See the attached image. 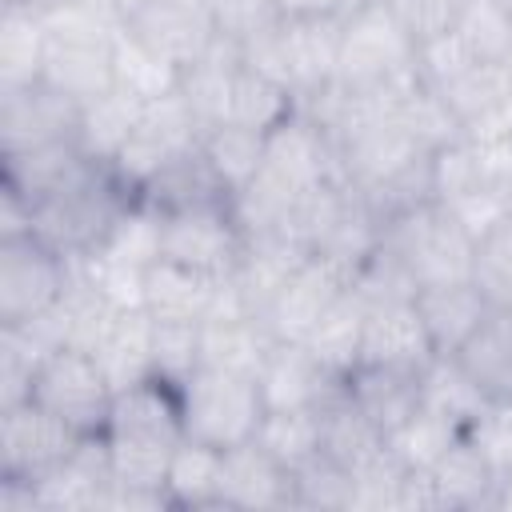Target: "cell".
<instances>
[{"label": "cell", "instance_id": "cell-1", "mask_svg": "<svg viewBox=\"0 0 512 512\" xmlns=\"http://www.w3.org/2000/svg\"><path fill=\"white\" fill-rule=\"evenodd\" d=\"M128 200H136V192L108 164H92L72 184L32 204V236L60 256H84L100 248Z\"/></svg>", "mask_w": 512, "mask_h": 512}, {"label": "cell", "instance_id": "cell-2", "mask_svg": "<svg viewBox=\"0 0 512 512\" xmlns=\"http://www.w3.org/2000/svg\"><path fill=\"white\" fill-rule=\"evenodd\" d=\"M40 16H44V36H48L44 84L72 96L76 104L108 92L112 88V44L120 28L68 0L40 8Z\"/></svg>", "mask_w": 512, "mask_h": 512}, {"label": "cell", "instance_id": "cell-3", "mask_svg": "<svg viewBox=\"0 0 512 512\" xmlns=\"http://www.w3.org/2000/svg\"><path fill=\"white\" fill-rule=\"evenodd\" d=\"M380 244L400 256L416 288L464 284L476 276V240L436 200L380 220Z\"/></svg>", "mask_w": 512, "mask_h": 512}, {"label": "cell", "instance_id": "cell-4", "mask_svg": "<svg viewBox=\"0 0 512 512\" xmlns=\"http://www.w3.org/2000/svg\"><path fill=\"white\" fill-rule=\"evenodd\" d=\"M416 68V40L384 8V0H356L340 16V88H376Z\"/></svg>", "mask_w": 512, "mask_h": 512}, {"label": "cell", "instance_id": "cell-5", "mask_svg": "<svg viewBox=\"0 0 512 512\" xmlns=\"http://www.w3.org/2000/svg\"><path fill=\"white\" fill-rule=\"evenodd\" d=\"M184 436L204 440L212 448H232L256 436L264 420V400L252 376L196 368V376L180 388Z\"/></svg>", "mask_w": 512, "mask_h": 512}, {"label": "cell", "instance_id": "cell-6", "mask_svg": "<svg viewBox=\"0 0 512 512\" xmlns=\"http://www.w3.org/2000/svg\"><path fill=\"white\" fill-rule=\"evenodd\" d=\"M200 136H204L200 120L188 108L184 92L176 88V92H168L160 100H148L140 108V120H136L132 136L124 140L120 156L108 168L140 196L168 164H176L180 156H188L192 148H200Z\"/></svg>", "mask_w": 512, "mask_h": 512}, {"label": "cell", "instance_id": "cell-7", "mask_svg": "<svg viewBox=\"0 0 512 512\" xmlns=\"http://www.w3.org/2000/svg\"><path fill=\"white\" fill-rule=\"evenodd\" d=\"M244 252V228L232 216L228 200L188 204L164 212V248L160 260L184 264L204 276H228Z\"/></svg>", "mask_w": 512, "mask_h": 512}, {"label": "cell", "instance_id": "cell-8", "mask_svg": "<svg viewBox=\"0 0 512 512\" xmlns=\"http://www.w3.org/2000/svg\"><path fill=\"white\" fill-rule=\"evenodd\" d=\"M112 384L100 372L92 352L80 348H60L52 352L32 384V400L44 404L48 412H56L60 420H68L80 436L88 432H104L108 412H112Z\"/></svg>", "mask_w": 512, "mask_h": 512}, {"label": "cell", "instance_id": "cell-9", "mask_svg": "<svg viewBox=\"0 0 512 512\" xmlns=\"http://www.w3.org/2000/svg\"><path fill=\"white\" fill-rule=\"evenodd\" d=\"M84 436L48 412L36 400H24L16 408H0V476L36 480L48 468L64 464Z\"/></svg>", "mask_w": 512, "mask_h": 512}, {"label": "cell", "instance_id": "cell-10", "mask_svg": "<svg viewBox=\"0 0 512 512\" xmlns=\"http://www.w3.org/2000/svg\"><path fill=\"white\" fill-rule=\"evenodd\" d=\"M64 256L36 236L0 240V324L28 320L64 296Z\"/></svg>", "mask_w": 512, "mask_h": 512}, {"label": "cell", "instance_id": "cell-11", "mask_svg": "<svg viewBox=\"0 0 512 512\" xmlns=\"http://www.w3.org/2000/svg\"><path fill=\"white\" fill-rule=\"evenodd\" d=\"M76 120L80 104L44 80L0 92V156L76 136Z\"/></svg>", "mask_w": 512, "mask_h": 512}, {"label": "cell", "instance_id": "cell-12", "mask_svg": "<svg viewBox=\"0 0 512 512\" xmlns=\"http://www.w3.org/2000/svg\"><path fill=\"white\" fill-rule=\"evenodd\" d=\"M440 96L448 100L464 140H512V76L504 64L476 60L440 88Z\"/></svg>", "mask_w": 512, "mask_h": 512}, {"label": "cell", "instance_id": "cell-13", "mask_svg": "<svg viewBox=\"0 0 512 512\" xmlns=\"http://www.w3.org/2000/svg\"><path fill=\"white\" fill-rule=\"evenodd\" d=\"M220 508H296V480L256 440L232 444L220 456Z\"/></svg>", "mask_w": 512, "mask_h": 512}, {"label": "cell", "instance_id": "cell-14", "mask_svg": "<svg viewBox=\"0 0 512 512\" xmlns=\"http://www.w3.org/2000/svg\"><path fill=\"white\" fill-rule=\"evenodd\" d=\"M348 288V280L328 268L320 256H308L292 280L276 292V300L264 308V328L272 332V340H288V344H304L308 332L316 328V320L328 312V304Z\"/></svg>", "mask_w": 512, "mask_h": 512}, {"label": "cell", "instance_id": "cell-15", "mask_svg": "<svg viewBox=\"0 0 512 512\" xmlns=\"http://www.w3.org/2000/svg\"><path fill=\"white\" fill-rule=\"evenodd\" d=\"M432 356H436V348H432L428 328H424V320L416 312V300L368 304L360 364L400 368V372H424Z\"/></svg>", "mask_w": 512, "mask_h": 512}, {"label": "cell", "instance_id": "cell-16", "mask_svg": "<svg viewBox=\"0 0 512 512\" xmlns=\"http://www.w3.org/2000/svg\"><path fill=\"white\" fill-rule=\"evenodd\" d=\"M124 32H132L140 44H148L152 52H160L168 64H176L180 72L188 64H196L212 40H216V16L204 8H184V4H168V0H144L132 20L124 24Z\"/></svg>", "mask_w": 512, "mask_h": 512}, {"label": "cell", "instance_id": "cell-17", "mask_svg": "<svg viewBox=\"0 0 512 512\" xmlns=\"http://www.w3.org/2000/svg\"><path fill=\"white\" fill-rule=\"evenodd\" d=\"M264 412L268 408H324L344 392V380L324 372L304 344L276 340L264 356V368L256 376Z\"/></svg>", "mask_w": 512, "mask_h": 512}, {"label": "cell", "instance_id": "cell-18", "mask_svg": "<svg viewBox=\"0 0 512 512\" xmlns=\"http://www.w3.org/2000/svg\"><path fill=\"white\" fill-rule=\"evenodd\" d=\"M284 64H288V88L300 100L320 96L336 84L340 68V16H296L284 20Z\"/></svg>", "mask_w": 512, "mask_h": 512}, {"label": "cell", "instance_id": "cell-19", "mask_svg": "<svg viewBox=\"0 0 512 512\" xmlns=\"http://www.w3.org/2000/svg\"><path fill=\"white\" fill-rule=\"evenodd\" d=\"M416 312L428 328V340L436 348V356H456L472 332L484 324V316L492 312L488 296L480 292L476 280L464 284H432L416 292Z\"/></svg>", "mask_w": 512, "mask_h": 512}, {"label": "cell", "instance_id": "cell-20", "mask_svg": "<svg viewBox=\"0 0 512 512\" xmlns=\"http://www.w3.org/2000/svg\"><path fill=\"white\" fill-rule=\"evenodd\" d=\"M312 252H304L300 244H292L288 236L280 232H256V236H244V252L232 268V280L236 288L244 292L252 316H264V308L276 300V292L292 280V272L308 260Z\"/></svg>", "mask_w": 512, "mask_h": 512}, {"label": "cell", "instance_id": "cell-21", "mask_svg": "<svg viewBox=\"0 0 512 512\" xmlns=\"http://www.w3.org/2000/svg\"><path fill=\"white\" fill-rule=\"evenodd\" d=\"M104 432H120V436H148V440H168L180 444L184 440V416H180V388L148 376L124 392L112 396V412Z\"/></svg>", "mask_w": 512, "mask_h": 512}, {"label": "cell", "instance_id": "cell-22", "mask_svg": "<svg viewBox=\"0 0 512 512\" xmlns=\"http://www.w3.org/2000/svg\"><path fill=\"white\" fill-rule=\"evenodd\" d=\"M92 164L96 160L84 156V148L76 144V136H64V140H52V144L8 152L4 156V184L16 188L28 204H36V200L60 192L64 184H72Z\"/></svg>", "mask_w": 512, "mask_h": 512}, {"label": "cell", "instance_id": "cell-23", "mask_svg": "<svg viewBox=\"0 0 512 512\" xmlns=\"http://www.w3.org/2000/svg\"><path fill=\"white\" fill-rule=\"evenodd\" d=\"M348 400L384 428H400L416 408H420V372H400V368H376V364H356L344 376Z\"/></svg>", "mask_w": 512, "mask_h": 512}, {"label": "cell", "instance_id": "cell-24", "mask_svg": "<svg viewBox=\"0 0 512 512\" xmlns=\"http://www.w3.org/2000/svg\"><path fill=\"white\" fill-rule=\"evenodd\" d=\"M364 316H368V304L356 288H344L328 312L316 320V328L308 332L304 348L312 352V360L332 372V376H348L356 364H360V344H364Z\"/></svg>", "mask_w": 512, "mask_h": 512}, {"label": "cell", "instance_id": "cell-25", "mask_svg": "<svg viewBox=\"0 0 512 512\" xmlns=\"http://www.w3.org/2000/svg\"><path fill=\"white\" fill-rule=\"evenodd\" d=\"M272 344L276 340L260 316L204 320L200 324V368H220V372H236V376L256 380Z\"/></svg>", "mask_w": 512, "mask_h": 512}, {"label": "cell", "instance_id": "cell-26", "mask_svg": "<svg viewBox=\"0 0 512 512\" xmlns=\"http://www.w3.org/2000/svg\"><path fill=\"white\" fill-rule=\"evenodd\" d=\"M152 332H156V320L148 308H124L116 316V324L92 352L100 372L108 376L112 392H124V388L156 376L152 372Z\"/></svg>", "mask_w": 512, "mask_h": 512}, {"label": "cell", "instance_id": "cell-27", "mask_svg": "<svg viewBox=\"0 0 512 512\" xmlns=\"http://www.w3.org/2000/svg\"><path fill=\"white\" fill-rule=\"evenodd\" d=\"M44 52H48V36L40 8L0 4V92L40 84Z\"/></svg>", "mask_w": 512, "mask_h": 512}, {"label": "cell", "instance_id": "cell-28", "mask_svg": "<svg viewBox=\"0 0 512 512\" xmlns=\"http://www.w3.org/2000/svg\"><path fill=\"white\" fill-rule=\"evenodd\" d=\"M140 108H144V100H136L132 92H124L116 84L108 92L84 100L80 120H76V144L84 148V156L96 164H112L136 128Z\"/></svg>", "mask_w": 512, "mask_h": 512}, {"label": "cell", "instance_id": "cell-29", "mask_svg": "<svg viewBox=\"0 0 512 512\" xmlns=\"http://www.w3.org/2000/svg\"><path fill=\"white\" fill-rule=\"evenodd\" d=\"M492 404L512 400V308H492L472 340L456 352Z\"/></svg>", "mask_w": 512, "mask_h": 512}, {"label": "cell", "instance_id": "cell-30", "mask_svg": "<svg viewBox=\"0 0 512 512\" xmlns=\"http://www.w3.org/2000/svg\"><path fill=\"white\" fill-rule=\"evenodd\" d=\"M492 400L484 388L472 380V372L456 356H432L428 368L420 372V408L452 420L460 432L488 408Z\"/></svg>", "mask_w": 512, "mask_h": 512}, {"label": "cell", "instance_id": "cell-31", "mask_svg": "<svg viewBox=\"0 0 512 512\" xmlns=\"http://www.w3.org/2000/svg\"><path fill=\"white\" fill-rule=\"evenodd\" d=\"M220 456L224 448L184 436L172 448L168 476H164L168 504L172 508H220Z\"/></svg>", "mask_w": 512, "mask_h": 512}, {"label": "cell", "instance_id": "cell-32", "mask_svg": "<svg viewBox=\"0 0 512 512\" xmlns=\"http://www.w3.org/2000/svg\"><path fill=\"white\" fill-rule=\"evenodd\" d=\"M320 420H324V456H332L348 472H360L364 464H372L388 448L384 428L376 420H368L348 400V392H340L336 400H328L320 408Z\"/></svg>", "mask_w": 512, "mask_h": 512}, {"label": "cell", "instance_id": "cell-33", "mask_svg": "<svg viewBox=\"0 0 512 512\" xmlns=\"http://www.w3.org/2000/svg\"><path fill=\"white\" fill-rule=\"evenodd\" d=\"M212 284L216 276L192 272L172 260H156L144 280V308L152 312V320H200L208 308Z\"/></svg>", "mask_w": 512, "mask_h": 512}, {"label": "cell", "instance_id": "cell-34", "mask_svg": "<svg viewBox=\"0 0 512 512\" xmlns=\"http://www.w3.org/2000/svg\"><path fill=\"white\" fill-rule=\"evenodd\" d=\"M268 456H276L288 472L304 468L324 452V420L320 408H268L256 436H252Z\"/></svg>", "mask_w": 512, "mask_h": 512}, {"label": "cell", "instance_id": "cell-35", "mask_svg": "<svg viewBox=\"0 0 512 512\" xmlns=\"http://www.w3.org/2000/svg\"><path fill=\"white\" fill-rule=\"evenodd\" d=\"M200 156L228 192V200L252 184L264 160V132H252L244 124H216L200 136Z\"/></svg>", "mask_w": 512, "mask_h": 512}, {"label": "cell", "instance_id": "cell-36", "mask_svg": "<svg viewBox=\"0 0 512 512\" xmlns=\"http://www.w3.org/2000/svg\"><path fill=\"white\" fill-rule=\"evenodd\" d=\"M104 440H108V456H112V488L168 500L164 476H168V460H172L176 444L148 440V436H120V432H104Z\"/></svg>", "mask_w": 512, "mask_h": 512}, {"label": "cell", "instance_id": "cell-37", "mask_svg": "<svg viewBox=\"0 0 512 512\" xmlns=\"http://www.w3.org/2000/svg\"><path fill=\"white\" fill-rule=\"evenodd\" d=\"M428 472H432V484L440 492V508H492L496 476L480 460V452L464 440V432Z\"/></svg>", "mask_w": 512, "mask_h": 512}, {"label": "cell", "instance_id": "cell-38", "mask_svg": "<svg viewBox=\"0 0 512 512\" xmlns=\"http://www.w3.org/2000/svg\"><path fill=\"white\" fill-rule=\"evenodd\" d=\"M180 68L168 64L160 52H152L148 44H140L132 32H116V44H112V84L132 92L136 100H160L168 92L180 88Z\"/></svg>", "mask_w": 512, "mask_h": 512}, {"label": "cell", "instance_id": "cell-39", "mask_svg": "<svg viewBox=\"0 0 512 512\" xmlns=\"http://www.w3.org/2000/svg\"><path fill=\"white\" fill-rule=\"evenodd\" d=\"M160 248H164V212L152 200L136 196L112 220V228H108V236L100 240L96 252H104L112 260H124V264H136V268H152L160 260Z\"/></svg>", "mask_w": 512, "mask_h": 512}, {"label": "cell", "instance_id": "cell-40", "mask_svg": "<svg viewBox=\"0 0 512 512\" xmlns=\"http://www.w3.org/2000/svg\"><path fill=\"white\" fill-rule=\"evenodd\" d=\"M292 112H296V96H292L284 84H276V80H268V76H260V72H252V68L240 64L236 88H232L228 124H244V128L268 136V132L280 128Z\"/></svg>", "mask_w": 512, "mask_h": 512}, {"label": "cell", "instance_id": "cell-41", "mask_svg": "<svg viewBox=\"0 0 512 512\" xmlns=\"http://www.w3.org/2000/svg\"><path fill=\"white\" fill-rule=\"evenodd\" d=\"M452 32L484 64H504V56L512 52V16L500 0H460Z\"/></svg>", "mask_w": 512, "mask_h": 512}, {"label": "cell", "instance_id": "cell-42", "mask_svg": "<svg viewBox=\"0 0 512 512\" xmlns=\"http://www.w3.org/2000/svg\"><path fill=\"white\" fill-rule=\"evenodd\" d=\"M456 440H460V428H456L452 420L428 412V408H416L400 428L388 432V448L400 456V464H404V468H424V472H428Z\"/></svg>", "mask_w": 512, "mask_h": 512}, {"label": "cell", "instance_id": "cell-43", "mask_svg": "<svg viewBox=\"0 0 512 512\" xmlns=\"http://www.w3.org/2000/svg\"><path fill=\"white\" fill-rule=\"evenodd\" d=\"M200 368V320H156L152 372L156 380L184 388Z\"/></svg>", "mask_w": 512, "mask_h": 512}, {"label": "cell", "instance_id": "cell-44", "mask_svg": "<svg viewBox=\"0 0 512 512\" xmlns=\"http://www.w3.org/2000/svg\"><path fill=\"white\" fill-rule=\"evenodd\" d=\"M392 120H400L428 152H436V148H444V144H452V140H460V124H456V116H452V108H448V100L436 92V88H428L424 80L400 100V108H396V116Z\"/></svg>", "mask_w": 512, "mask_h": 512}, {"label": "cell", "instance_id": "cell-45", "mask_svg": "<svg viewBox=\"0 0 512 512\" xmlns=\"http://www.w3.org/2000/svg\"><path fill=\"white\" fill-rule=\"evenodd\" d=\"M428 184H432V200L436 204H448V200H456V196H464L472 188H488L484 176H480L476 148L464 136L428 156Z\"/></svg>", "mask_w": 512, "mask_h": 512}, {"label": "cell", "instance_id": "cell-46", "mask_svg": "<svg viewBox=\"0 0 512 512\" xmlns=\"http://www.w3.org/2000/svg\"><path fill=\"white\" fill-rule=\"evenodd\" d=\"M296 480V508H352V472L332 456H316L292 472Z\"/></svg>", "mask_w": 512, "mask_h": 512}, {"label": "cell", "instance_id": "cell-47", "mask_svg": "<svg viewBox=\"0 0 512 512\" xmlns=\"http://www.w3.org/2000/svg\"><path fill=\"white\" fill-rule=\"evenodd\" d=\"M492 308H512V220L476 244V276Z\"/></svg>", "mask_w": 512, "mask_h": 512}, {"label": "cell", "instance_id": "cell-48", "mask_svg": "<svg viewBox=\"0 0 512 512\" xmlns=\"http://www.w3.org/2000/svg\"><path fill=\"white\" fill-rule=\"evenodd\" d=\"M80 268L88 272V280L116 304V308H144V280H148V268H136V264H124V260H112L104 252H84L76 256Z\"/></svg>", "mask_w": 512, "mask_h": 512}, {"label": "cell", "instance_id": "cell-49", "mask_svg": "<svg viewBox=\"0 0 512 512\" xmlns=\"http://www.w3.org/2000/svg\"><path fill=\"white\" fill-rule=\"evenodd\" d=\"M464 440L480 452V460L492 468V476L500 480L512 468V412L508 404H488L468 428Z\"/></svg>", "mask_w": 512, "mask_h": 512}, {"label": "cell", "instance_id": "cell-50", "mask_svg": "<svg viewBox=\"0 0 512 512\" xmlns=\"http://www.w3.org/2000/svg\"><path fill=\"white\" fill-rule=\"evenodd\" d=\"M476 64V56L464 48V40L456 32H440L432 40H420L416 44V72L428 88H448L460 72H468Z\"/></svg>", "mask_w": 512, "mask_h": 512}, {"label": "cell", "instance_id": "cell-51", "mask_svg": "<svg viewBox=\"0 0 512 512\" xmlns=\"http://www.w3.org/2000/svg\"><path fill=\"white\" fill-rule=\"evenodd\" d=\"M444 212H448V216H452L476 244L508 220V204H504V192H500V188H472V192L448 200Z\"/></svg>", "mask_w": 512, "mask_h": 512}, {"label": "cell", "instance_id": "cell-52", "mask_svg": "<svg viewBox=\"0 0 512 512\" xmlns=\"http://www.w3.org/2000/svg\"><path fill=\"white\" fill-rule=\"evenodd\" d=\"M212 16H216V32L236 40V44H244L248 36H256V32H264V28L284 20L276 0H216Z\"/></svg>", "mask_w": 512, "mask_h": 512}, {"label": "cell", "instance_id": "cell-53", "mask_svg": "<svg viewBox=\"0 0 512 512\" xmlns=\"http://www.w3.org/2000/svg\"><path fill=\"white\" fill-rule=\"evenodd\" d=\"M384 8L404 24V32L420 44L440 32H452L460 0H384Z\"/></svg>", "mask_w": 512, "mask_h": 512}, {"label": "cell", "instance_id": "cell-54", "mask_svg": "<svg viewBox=\"0 0 512 512\" xmlns=\"http://www.w3.org/2000/svg\"><path fill=\"white\" fill-rule=\"evenodd\" d=\"M432 508H440V492L432 484V472L408 468L400 476V488H396V512H432Z\"/></svg>", "mask_w": 512, "mask_h": 512}, {"label": "cell", "instance_id": "cell-55", "mask_svg": "<svg viewBox=\"0 0 512 512\" xmlns=\"http://www.w3.org/2000/svg\"><path fill=\"white\" fill-rule=\"evenodd\" d=\"M16 236H32V204L16 188L0 184V240Z\"/></svg>", "mask_w": 512, "mask_h": 512}, {"label": "cell", "instance_id": "cell-56", "mask_svg": "<svg viewBox=\"0 0 512 512\" xmlns=\"http://www.w3.org/2000/svg\"><path fill=\"white\" fill-rule=\"evenodd\" d=\"M352 4L356 0H276L284 20H296V16H344Z\"/></svg>", "mask_w": 512, "mask_h": 512}, {"label": "cell", "instance_id": "cell-57", "mask_svg": "<svg viewBox=\"0 0 512 512\" xmlns=\"http://www.w3.org/2000/svg\"><path fill=\"white\" fill-rule=\"evenodd\" d=\"M492 508H504V512H512V468L496 480V496H492Z\"/></svg>", "mask_w": 512, "mask_h": 512}, {"label": "cell", "instance_id": "cell-58", "mask_svg": "<svg viewBox=\"0 0 512 512\" xmlns=\"http://www.w3.org/2000/svg\"><path fill=\"white\" fill-rule=\"evenodd\" d=\"M168 4H184V8H204V12H212L216 0H168Z\"/></svg>", "mask_w": 512, "mask_h": 512}, {"label": "cell", "instance_id": "cell-59", "mask_svg": "<svg viewBox=\"0 0 512 512\" xmlns=\"http://www.w3.org/2000/svg\"><path fill=\"white\" fill-rule=\"evenodd\" d=\"M0 4H20V8H48L52 0H0Z\"/></svg>", "mask_w": 512, "mask_h": 512}, {"label": "cell", "instance_id": "cell-60", "mask_svg": "<svg viewBox=\"0 0 512 512\" xmlns=\"http://www.w3.org/2000/svg\"><path fill=\"white\" fill-rule=\"evenodd\" d=\"M504 204H508V220H512V188L504 192Z\"/></svg>", "mask_w": 512, "mask_h": 512}, {"label": "cell", "instance_id": "cell-61", "mask_svg": "<svg viewBox=\"0 0 512 512\" xmlns=\"http://www.w3.org/2000/svg\"><path fill=\"white\" fill-rule=\"evenodd\" d=\"M504 68H508V76H512V52H508V56H504Z\"/></svg>", "mask_w": 512, "mask_h": 512}, {"label": "cell", "instance_id": "cell-62", "mask_svg": "<svg viewBox=\"0 0 512 512\" xmlns=\"http://www.w3.org/2000/svg\"><path fill=\"white\" fill-rule=\"evenodd\" d=\"M500 4H504V8H508V16H512V0H500Z\"/></svg>", "mask_w": 512, "mask_h": 512}, {"label": "cell", "instance_id": "cell-63", "mask_svg": "<svg viewBox=\"0 0 512 512\" xmlns=\"http://www.w3.org/2000/svg\"><path fill=\"white\" fill-rule=\"evenodd\" d=\"M508 412H512V400H508Z\"/></svg>", "mask_w": 512, "mask_h": 512}]
</instances>
